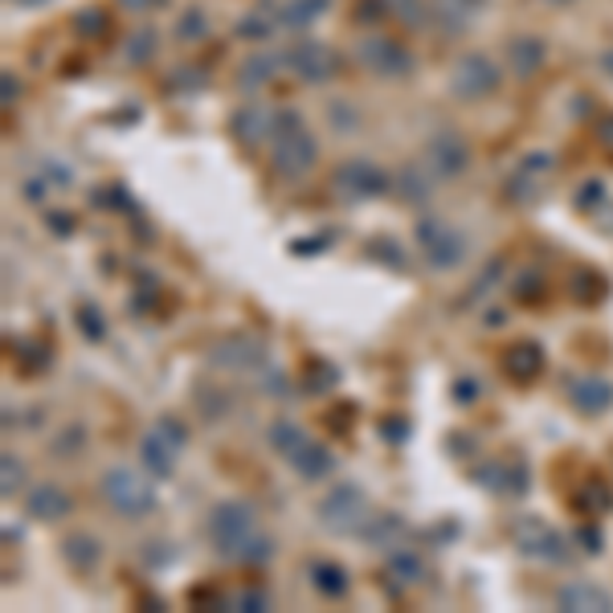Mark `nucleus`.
Masks as SVG:
<instances>
[{
	"mask_svg": "<svg viewBox=\"0 0 613 613\" xmlns=\"http://www.w3.org/2000/svg\"><path fill=\"white\" fill-rule=\"evenodd\" d=\"M315 156H319V143L307 131L299 111H278V128L271 135V164L278 176L286 180H299L303 172L311 168Z\"/></svg>",
	"mask_w": 613,
	"mask_h": 613,
	"instance_id": "1",
	"label": "nucleus"
},
{
	"mask_svg": "<svg viewBox=\"0 0 613 613\" xmlns=\"http://www.w3.org/2000/svg\"><path fill=\"white\" fill-rule=\"evenodd\" d=\"M319 524L331 532V536H364L372 524V515H376V507H372V500L364 495V486L360 483H336L319 500Z\"/></svg>",
	"mask_w": 613,
	"mask_h": 613,
	"instance_id": "2",
	"label": "nucleus"
},
{
	"mask_svg": "<svg viewBox=\"0 0 613 613\" xmlns=\"http://www.w3.org/2000/svg\"><path fill=\"white\" fill-rule=\"evenodd\" d=\"M99 491H102V500L111 503L123 519H143V515L156 512V486H152V474L143 479V474L131 471V467H111V471L99 479Z\"/></svg>",
	"mask_w": 613,
	"mask_h": 613,
	"instance_id": "3",
	"label": "nucleus"
},
{
	"mask_svg": "<svg viewBox=\"0 0 613 613\" xmlns=\"http://www.w3.org/2000/svg\"><path fill=\"white\" fill-rule=\"evenodd\" d=\"M414 242L434 271H455L467 262V238L442 217H422L414 229Z\"/></svg>",
	"mask_w": 613,
	"mask_h": 613,
	"instance_id": "4",
	"label": "nucleus"
},
{
	"mask_svg": "<svg viewBox=\"0 0 613 613\" xmlns=\"http://www.w3.org/2000/svg\"><path fill=\"white\" fill-rule=\"evenodd\" d=\"M258 532L254 512L245 503H217L214 515H209V536H214V548L221 557H238L242 560V548L250 544V536Z\"/></svg>",
	"mask_w": 613,
	"mask_h": 613,
	"instance_id": "5",
	"label": "nucleus"
},
{
	"mask_svg": "<svg viewBox=\"0 0 613 613\" xmlns=\"http://www.w3.org/2000/svg\"><path fill=\"white\" fill-rule=\"evenodd\" d=\"M512 540L524 557L540 560V565H560V560L569 557V544H565V536H560L548 519H536V515H519V519H515Z\"/></svg>",
	"mask_w": 613,
	"mask_h": 613,
	"instance_id": "6",
	"label": "nucleus"
},
{
	"mask_svg": "<svg viewBox=\"0 0 613 613\" xmlns=\"http://www.w3.org/2000/svg\"><path fill=\"white\" fill-rule=\"evenodd\" d=\"M500 78H503L500 66L486 54H462L455 62V70H450V90L462 102H479L500 90Z\"/></svg>",
	"mask_w": 613,
	"mask_h": 613,
	"instance_id": "7",
	"label": "nucleus"
},
{
	"mask_svg": "<svg viewBox=\"0 0 613 613\" xmlns=\"http://www.w3.org/2000/svg\"><path fill=\"white\" fill-rule=\"evenodd\" d=\"M357 62L364 66V70L376 74V78H401V74L414 70V54H409L401 42L385 37V33H369V37H360Z\"/></svg>",
	"mask_w": 613,
	"mask_h": 613,
	"instance_id": "8",
	"label": "nucleus"
},
{
	"mask_svg": "<svg viewBox=\"0 0 613 613\" xmlns=\"http://www.w3.org/2000/svg\"><path fill=\"white\" fill-rule=\"evenodd\" d=\"M283 62H286V70L295 74L299 83H311V86L331 83V78L340 74V54H336L331 45H324V42H299V45H291Z\"/></svg>",
	"mask_w": 613,
	"mask_h": 613,
	"instance_id": "9",
	"label": "nucleus"
},
{
	"mask_svg": "<svg viewBox=\"0 0 613 613\" xmlns=\"http://www.w3.org/2000/svg\"><path fill=\"white\" fill-rule=\"evenodd\" d=\"M336 193L343 200H372L388 193V176L369 160H348L340 172H336Z\"/></svg>",
	"mask_w": 613,
	"mask_h": 613,
	"instance_id": "10",
	"label": "nucleus"
},
{
	"mask_svg": "<svg viewBox=\"0 0 613 613\" xmlns=\"http://www.w3.org/2000/svg\"><path fill=\"white\" fill-rule=\"evenodd\" d=\"M471 164V147L467 140L458 135V131H442V135H434L426 147V168L434 180H455L458 172Z\"/></svg>",
	"mask_w": 613,
	"mask_h": 613,
	"instance_id": "11",
	"label": "nucleus"
},
{
	"mask_svg": "<svg viewBox=\"0 0 613 613\" xmlns=\"http://www.w3.org/2000/svg\"><path fill=\"white\" fill-rule=\"evenodd\" d=\"M548 172H552V156H548V152H532V156H524L519 164H515L512 176H507V197H512L515 205L536 200Z\"/></svg>",
	"mask_w": 613,
	"mask_h": 613,
	"instance_id": "12",
	"label": "nucleus"
},
{
	"mask_svg": "<svg viewBox=\"0 0 613 613\" xmlns=\"http://www.w3.org/2000/svg\"><path fill=\"white\" fill-rule=\"evenodd\" d=\"M233 140L245 143V147H258V143H266L274 135V128H278V111H271V107H262V102H254V107H242V111H233Z\"/></svg>",
	"mask_w": 613,
	"mask_h": 613,
	"instance_id": "13",
	"label": "nucleus"
},
{
	"mask_svg": "<svg viewBox=\"0 0 613 613\" xmlns=\"http://www.w3.org/2000/svg\"><path fill=\"white\" fill-rule=\"evenodd\" d=\"M557 610L565 613H610L613 598L593 581H569L557 589Z\"/></svg>",
	"mask_w": 613,
	"mask_h": 613,
	"instance_id": "14",
	"label": "nucleus"
},
{
	"mask_svg": "<svg viewBox=\"0 0 613 613\" xmlns=\"http://www.w3.org/2000/svg\"><path fill=\"white\" fill-rule=\"evenodd\" d=\"M474 483L486 486V491H512V495H524L528 491V471H524V462H483V467H474Z\"/></svg>",
	"mask_w": 613,
	"mask_h": 613,
	"instance_id": "15",
	"label": "nucleus"
},
{
	"mask_svg": "<svg viewBox=\"0 0 613 613\" xmlns=\"http://www.w3.org/2000/svg\"><path fill=\"white\" fill-rule=\"evenodd\" d=\"M25 512L33 515V519H42V524H57V519H66V515L74 512V503L57 483H42L29 491Z\"/></svg>",
	"mask_w": 613,
	"mask_h": 613,
	"instance_id": "16",
	"label": "nucleus"
},
{
	"mask_svg": "<svg viewBox=\"0 0 613 613\" xmlns=\"http://www.w3.org/2000/svg\"><path fill=\"white\" fill-rule=\"evenodd\" d=\"M176 455H180V446H172L156 426H152V434L140 442V462L152 479H172V471H176Z\"/></svg>",
	"mask_w": 613,
	"mask_h": 613,
	"instance_id": "17",
	"label": "nucleus"
},
{
	"mask_svg": "<svg viewBox=\"0 0 613 613\" xmlns=\"http://www.w3.org/2000/svg\"><path fill=\"white\" fill-rule=\"evenodd\" d=\"M569 401L581 409V414L598 417L613 405V385L605 381V376H577V381L569 385Z\"/></svg>",
	"mask_w": 613,
	"mask_h": 613,
	"instance_id": "18",
	"label": "nucleus"
},
{
	"mask_svg": "<svg viewBox=\"0 0 613 613\" xmlns=\"http://www.w3.org/2000/svg\"><path fill=\"white\" fill-rule=\"evenodd\" d=\"M503 372L512 376V381H519V385H528V381H536L544 372V348L532 340H519L512 343L507 352H503Z\"/></svg>",
	"mask_w": 613,
	"mask_h": 613,
	"instance_id": "19",
	"label": "nucleus"
},
{
	"mask_svg": "<svg viewBox=\"0 0 613 613\" xmlns=\"http://www.w3.org/2000/svg\"><path fill=\"white\" fill-rule=\"evenodd\" d=\"M364 540H369L372 548H381V552H397V548L409 544V524H405L397 512H376L369 532H364Z\"/></svg>",
	"mask_w": 613,
	"mask_h": 613,
	"instance_id": "20",
	"label": "nucleus"
},
{
	"mask_svg": "<svg viewBox=\"0 0 613 613\" xmlns=\"http://www.w3.org/2000/svg\"><path fill=\"white\" fill-rule=\"evenodd\" d=\"M483 0H429V17L446 29V33H462L479 13Z\"/></svg>",
	"mask_w": 613,
	"mask_h": 613,
	"instance_id": "21",
	"label": "nucleus"
},
{
	"mask_svg": "<svg viewBox=\"0 0 613 613\" xmlns=\"http://www.w3.org/2000/svg\"><path fill=\"white\" fill-rule=\"evenodd\" d=\"M291 462H295V471H299L307 483H319V479H328V474L336 471V458H331V450L328 446L311 442V438H307V446H303Z\"/></svg>",
	"mask_w": 613,
	"mask_h": 613,
	"instance_id": "22",
	"label": "nucleus"
},
{
	"mask_svg": "<svg viewBox=\"0 0 613 613\" xmlns=\"http://www.w3.org/2000/svg\"><path fill=\"white\" fill-rule=\"evenodd\" d=\"M262 343L258 340H250V336H233V340H226L221 348H217V360L221 364H229V369H238V372H245V369H258L262 364Z\"/></svg>",
	"mask_w": 613,
	"mask_h": 613,
	"instance_id": "23",
	"label": "nucleus"
},
{
	"mask_svg": "<svg viewBox=\"0 0 613 613\" xmlns=\"http://www.w3.org/2000/svg\"><path fill=\"white\" fill-rule=\"evenodd\" d=\"M388 577H393V585L397 589H414L426 581V560L409 552V544L397 548V552H388Z\"/></svg>",
	"mask_w": 613,
	"mask_h": 613,
	"instance_id": "24",
	"label": "nucleus"
},
{
	"mask_svg": "<svg viewBox=\"0 0 613 613\" xmlns=\"http://www.w3.org/2000/svg\"><path fill=\"white\" fill-rule=\"evenodd\" d=\"M307 577H311V585L319 589L324 598H343V593H348V569L336 565V560H311Z\"/></svg>",
	"mask_w": 613,
	"mask_h": 613,
	"instance_id": "25",
	"label": "nucleus"
},
{
	"mask_svg": "<svg viewBox=\"0 0 613 613\" xmlns=\"http://www.w3.org/2000/svg\"><path fill=\"white\" fill-rule=\"evenodd\" d=\"M62 557H66V565H70L74 572H90V569H99L102 548L95 536H70V540H62Z\"/></svg>",
	"mask_w": 613,
	"mask_h": 613,
	"instance_id": "26",
	"label": "nucleus"
},
{
	"mask_svg": "<svg viewBox=\"0 0 613 613\" xmlns=\"http://www.w3.org/2000/svg\"><path fill=\"white\" fill-rule=\"evenodd\" d=\"M331 0H286V4H278V25L283 29H307L311 21H319V17L328 13Z\"/></svg>",
	"mask_w": 613,
	"mask_h": 613,
	"instance_id": "27",
	"label": "nucleus"
},
{
	"mask_svg": "<svg viewBox=\"0 0 613 613\" xmlns=\"http://www.w3.org/2000/svg\"><path fill=\"white\" fill-rule=\"evenodd\" d=\"M572 503H577L581 512H589V515H605L613 507V491L605 486V479H585V483L577 486Z\"/></svg>",
	"mask_w": 613,
	"mask_h": 613,
	"instance_id": "28",
	"label": "nucleus"
},
{
	"mask_svg": "<svg viewBox=\"0 0 613 613\" xmlns=\"http://www.w3.org/2000/svg\"><path fill=\"white\" fill-rule=\"evenodd\" d=\"M274 74H278V57H274V54H254L242 66V70H238V86H242V90H262V86L271 83Z\"/></svg>",
	"mask_w": 613,
	"mask_h": 613,
	"instance_id": "29",
	"label": "nucleus"
},
{
	"mask_svg": "<svg viewBox=\"0 0 613 613\" xmlns=\"http://www.w3.org/2000/svg\"><path fill=\"white\" fill-rule=\"evenodd\" d=\"M271 446L283 458H295L303 446H307V434H303V426H295V422H274V426H271Z\"/></svg>",
	"mask_w": 613,
	"mask_h": 613,
	"instance_id": "30",
	"label": "nucleus"
},
{
	"mask_svg": "<svg viewBox=\"0 0 613 613\" xmlns=\"http://www.w3.org/2000/svg\"><path fill=\"white\" fill-rule=\"evenodd\" d=\"M507 57H512V66H515L519 74H532V70H540L544 45L536 42V37H515L512 50H507Z\"/></svg>",
	"mask_w": 613,
	"mask_h": 613,
	"instance_id": "31",
	"label": "nucleus"
},
{
	"mask_svg": "<svg viewBox=\"0 0 613 613\" xmlns=\"http://www.w3.org/2000/svg\"><path fill=\"white\" fill-rule=\"evenodd\" d=\"M385 9L397 17L405 29H426V21H429V0H385Z\"/></svg>",
	"mask_w": 613,
	"mask_h": 613,
	"instance_id": "32",
	"label": "nucleus"
},
{
	"mask_svg": "<svg viewBox=\"0 0 613 613\" xmlns=\"http://www.w3.org/2000/svg\"><path fill=\"white\" fill-rule=\"evenodd\" d=\"M274 29H278V4H262V9H254L250 17H242L238 33H242V37H266Z\"/></svg>",
	"mask_w": 613,
	"mask_h": 613,
	"instance_id": "33",
	"label": "nucleus"
},
{
	"mask_svg": "<svg viewBox=\"0 0 613 613\" xmlns=\"http://www.w3.org/2000/svg\"><path fill=\"white\" fill-rule=\"evenodd\" d=\"M152 50H156V33H152V29H135V33L128 37V45H123V54H128L131 66L147 62V57H152Z\"/></svg>",
	"mask_w": 613,
	"mask_h": 613,
	"instance_id": "34",
	"label": "nucleus"
},
{
	"mask_svg": "<svg viewBox=\"0 0 613 613\" xmlns=\"http://www.w3.org/2000/svg\"><path fill=\"white\" fill-rule=\"evenodd\" d=\"M401 193H405V200H426L429 193H434V176H429V168H426V176L422 172H401Z\"/></svg>",
	"mask_w": 613,
	"mask_h": 613,
	"instance_id": "35",
	"label": "nucleus"
},
{
	"mask_svg": "<svg viewBox=\"0 0 613 613\" xmlns=\"http://www.w3.org/2000/svg\"><path fill=\"white\" fill-rule=\"evenodd\" d=\"M229 605H233V610L262 613V610H271V593H266V589H258V585H245V589H238V593L229 598Z\"/></svg>",
	"mask_w": 613,
	"mask_h": 613,
	"instance_id": "36",
	"label": "nucleus"
},
{
	"mask_svg": "<svg viewBox=\"0 0 613 613\" xmlns=\"http://www.w3.org/2000/svg\"><path fill=\"white\" fill-rule=\"evenodd\" d=\"M0 474H4V479H0V491H4V495H17L21 483H25V467L17 462V455L0 458Z\"/></svg>",
	"mask_w": 613,
	"mask_h": 613,
	"instance_id": "37",
	"label": "nucleus"
},
{
	"mask_svg": "<svg viewBox=\"0 0 613 613\" xmlns=\"http://www.w3.org/2000/svg\"><path fill=\"white\" fill-rule=\"evenodd\" d=\"M176 33H180L185 42H197V37H205V33H209V21H205V13H200V9H188V13L180 17V25H176Z\"/></svg>",
	"mask_w": 613,
	"mask_h": 613,
	"instance_id": "38",
	"label": "nucleus"
},
{
	"mask_svg": "<svg viewBox=\"0 0 613 613\" xmlns=\"http://www.w3.org/2000/svg\"><path fill=\"white\" fill-rule=\"evenodd\" d=\"M512 295H515V299H524V303H532V299H540V295H544V278H540V274H519V278H515V283H512Z\"/></svg>",
	"mask_w": 613,
	"mask_h": 613,
	"instance_id": "39",
	"label": "nucleus"
},
{
	"mask_svg": "<svg viewBox=\"0 0 613 613\" xmlns=\"http://www.w3.org/2000/svg\"><path fill=\"white\" fill-rule=\"evenodd\" d=\"M78 331H86L90 340H102V315H99V307H90V303H83V307H78Z\"/></svg>",
	"mask_w": 613,
	"mask_h": 613,
	"instance_id": "40",
	"label": "nucleus"
},
{
	"mask_svg": "<svg viewBox=\"0 0 613 613\" xmlns=\"http://www.w3.org/2000/svg\"><path fill=\"white\" fill-rule=\"evenodd\" d=\"M271 552H274V544L266 540L262 532H254V536H250V544L242 548V560H245V565H258V560H266Z\"/></svg>",
	"mask_w": 613,
	"mask_h": 613,
	"instance_id": "41",
	"label": "nucleus"
},
{
	"mask_svg": "<svg viewBox=\"0 0 613 613\" xmlns=\"http://www.w3.org/2000/svg\"><path fill=\"white\" fill-rule=\"evenodd\" d=\"M495 278H503V262H486L483 278H479V286H471V295H467V303L483 299L486 291H495Z\"/></svg>",
	"mask_w": 613,
	"mask_h": 613,
	"instance_id": "42",
	"label": "nucleus"
},
{
	"mask_svg": "<svg viewBox=\"0 0 613 613\" xmlns=\"http://www.w3.org/2000/svg\"><path fill=\"white\" fill-rule=\"evenodd\" d=\"M336 385V369H331V364H311V369H307V388H311V393H324V388H331Z\"/></svg>",
	"mask_w": 613,
	"mask_h": 613,
	"instance_id": "43",
	"label": "nucleus"
},
{
	"mask_svg": "<svg viewBox=\"0 0 613 613\" xmlns=\"http://www.w3.org/2000/svg\"><path fill=\"white\" fill-rule=\"evenodd\" d=\"M156 429H160V434H164V438H168L172 446H180V450H185V442H188V429L180 426V422H176V417H160V422H156Z\"/></svg>",
	"mask_w": 613,
	"mask_h": 613,
	"instance_id": "44",
	"label": "nucleus"
},
{
	"mask_svg": "<svg viewBox=\"0 0 613 613\" xmlns=\"http://www.w3.org/2000/svg\"><path fill=\"white\" fill-rule=\"evenodd\" d=\"M107 29V21H102L99 9H86V13H78V33H102Z\"/></svg>",
	"mask_w": 613,
	"mask_h": 613,
	"instance_id": "45",
	"label": "nucleus"
},
{
	"mask_svg": "<svg viewBox=\"0 0 613 613\" xmlns=\"http://www.w3.org/2000/svg\"><path fill=\"white\" fill-rule=\"evenodd\" d=\"M369 250H372V258H376V254L385 258L388 266H401V262H405L401 254H393V250H397V242H388V238H381V242H372Z\"/></svg>",
	"mask_w": 613,
	"mask_h": 613,
	"instance_id": "46",
	"label": "nucleus"
},
{
	"mask_svg": "<svg viewBox=\"0 0 613 613\" xmlns=\"http://www.w3.org/2000/svg\"><path fill=\"white\" fill-rule=\"evenodd\" d=\"M123 9H131V13H156V9H164L168 0H119Z\"/></svg>",
	"mask_w": 613,
	"mask_h": 613,
	"instance_id": "47",
	"label": "nucleus"
},
{
	"mask_svg": "<svg viewBox=\"0 0 613 613\" xmlns=\"http://www.w3.org/2000/svg\"><path fill=\"white\" fill-rule=\"evenodd\" d=\"M0 95H4V107H13V99L21 95V83H17L13 74H4V90Z\"/></svg>",
	"mask_w": 613,
	"mask_h": 613,
	"instance_id": "48",
	"label": "nucleus"
},
{
	"mask_svg": "<svg viewBox=\"0 0 613 613\" xmlns=\"http://www.w3.org/2000/svg\"><path fill=\"white\" fill-rule=\"evenodd\" d=\"M577 540H585V552H601V536L593 528H581L577 532Z\"/></svg>",
	"mask_w": 613,
	"mask_h": 613,
	"instance_id": "49",
	"label": "nucleus"
},
{
	"mask_svg": "<svg viewBox=\"0 0 613 613\" xmlns=\"http://www.w3.org/2000/svg\"><path fill=\"white\" fill-rule=\"evenodd\" d=\"M598 135H601V143H605V147L613 152V114H605V119H601Z\"/></svg>",
	"mask_w": 613,
	"mask_h": 613,
	"instance_id": "50",
	"label": "nucleus"
},
{
	"mask_svg": "<svg viewBox=\"0 0 613 613\" xmlns=\"http://www.w3.org/2000/svg\"><path fill=\"white\" fill-rule=\"evenodd\" d=\"M50 217H54L57 233H70V221H66V214H50Z\"/></svg>",
	"mask_w": 613,
	"mask_h": 613,
	"instance_id": "51",
	"label": "nucleus"
},
{
	"mask_svg": "<svg viewBox=\"0 0 613 613\" xmlns=\"http://www.w3.org/2000/svg\"><path fill=\"white\" fill-rule=\"evenodd\" d=\"M601 70H605V74H610V78H613V50H610V54H605V57H601Z\"/></svg>",
	"mask_w": 613,
	"mask_h": 613,
	"instance_id": "52",
	"label": "nucleus"
},
{
	"mask_svg": "<svg viewBox=\"0 0 613 613\" xmlns=\"http://www.w3.org/2000/svg\"><path fill=\"white\" fill-rule=\"evenodd\" d=\"M13 4H21V9H37V4H45V0H13Z\"/></svg>",
	"mask_w": 613,
	"mask_h": 613,
	"instance_id": "53",
	"label": "nucleus"
},
{
	"mask_svg": "<svg viewBox=\"0 0 613 613\" xmlns=\"http://www.w3.org/2000/svg\"><path fill=\"white\" fill-rule=\"evenodd\" d=\"M552 4H569V0H552Z\"/></svg>",
	"mask_w": 613,
	"mask_h": 613,
	"instance_id": "54",
	"label": "nucleus"
}]
</instances>
